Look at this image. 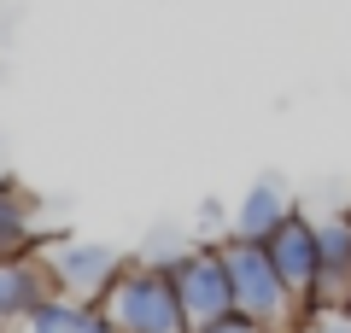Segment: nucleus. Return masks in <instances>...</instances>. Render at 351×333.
Listing matches in <instances>:
<instances>
[{"instance_id":"obj_1","label":"nucleus","mask_w":351,"mask_h":333,"mask_svg":"<svg viewBox=\"0 0 351 333\" xmlns=\"http://www.w3.org/2000/svg\"><path fill=\"white\" fill-rule=\"evenodd\" d=\"M100 310L117 333H193L164 263H123V275L106 286Z\"/></svg>"},{"instance_id":"obj_2","label":"nucleus","mask_w":351,"mask_h":333,"mask_svg":"<svg viewBox=\"0 0 351 333\" xmlns=\"http://www.w3.org/2000/svg\"><path fill=\"white\" fill-rule=\"evenodd\" d=\"M223 263H228V281H234V310H240V316H252L263 333L293 328V321L304 316V304L287 293V281L276 275V258H269L263 240L228 234L223 240Z\"/></svg>"},{"instance_id":"obj_3","label":"nucleus","mask_w":351,"mask_h":333,"mask_svg":"<svg viewBox=\"0 0 351 333\" xmlns=\"http://www.w3.org/2000/svg\"><path fill=\"white\" fill-rule=\"evenodd\" d=\"M41 263L53 275V293L76 298V304H100L106 286L123 275V258L100 240H47L41 246Z\"/></svg>"},{"instance_id":"obj_4","label":"nucleus","mask_w":351,"mask_h":333,"mask_svg":"<svg viewBox=\"0 0 351 333\" xmlns=\"http://www.w3.org/2000/svg\"><path fill=\"white\" fill-rule=\"evenodd\" d=\"M164 269H170L176 298H182V310H188L193 328H205V321H217V316L234 310V281H228L223 246H188V251H176Z\"/></svg>"},{"instance_id":"obj_5","label":"nucleus","mask_w":351,"mask_h":333,"mask_svg":"<svg viewBox=\"0 0 351 333\" xmlns=\"http://www.w3.org/2000/svg\"><path fill=\"white\" fill-rule=\"evenodd\" d=\"M311 310H351V217L316 222V293Z\"/></svg>"},{"instance_id":"obj_6","label":"nucleus","mask_w":351,"mask_h":333,"mask_svg":"<svg viewBox=\"0 0 351 333\" xmlns=\"http://www.w3.org/2000/svg\"><path fill=\"white\" fill-rule=\"evenodd\" d=\"M53 298V275L41 263V251H6L0 258V328H12V321H29L41 304Z\"/></svg>"},{"instance_id":"obj_7","label":"nucleus","mask_w":351,"mask_h":333,"mask_svg":"<svg viewBox=\"0 0 351 333\" xmlns=\"http://www.w3.org/2000/svg\"><path fill=\"white\" fill-rule=\"evenodd\" d=\"M263 246H269V258H276V275L287 281V293L311 310V293H316V222L293 210Z\"/></svg>"},{"instance_id":"obj_8","label":"nucleus","mask_w":351,"mask_h":333,"mask_svg":"<svg viewBox=\"0 0 351 333\" xmlns=\"http://www.w3.org/2000/svg\"><path fill=\"white\" fill-rule=\"evenodd\" d=\"M287 217H293L287 182H281V175H258V182L246 187V199L234 205V234L240 240H269Z\"/></svg>"},{"instance_id":"obj_9","label":"nucleus","mask_w":351,"mask_h":333,"mask_svg":"<svg viewBox=\"0 0 351 333\" xmlns=\"http://www.w3.org/2000/svg\"><path fill=\"white\" fill-rule=\"evenodd\" d=\"M29 333H117V328L106 321L100 304H76V298H59V293H53L47 304L29 316Z\"/></svg>"},{"instance_id":"obj_10","label":"nucleus","mask_w":351,"mask_h":333,"mask_svg":"<svg viewBox=\"0 0 351 333\" xmlns=\"http://www.w3.org/2000/svg\"><path fill=\"white\" fill-rule=\"evenodd\" d=\"M36 246V205H29L24 187H0V258L6 251H29Z\"/></svg>"},{"instance_id":"obj_11","label":"nucleus","mask_w":351,"mask_h":333,"mask_svg":"<svg viewBox=\"0 0 351 333\" xmlns=\"http://www.w3.org/2000/svg\"><path fill=\"white\" fill-rule=\"evenodd\" d=\"M193 333H263L252 316H240V310H228V316H217V321H205V328H193Z\"/></svg>"},{"instance_id":"obj_12","label":"nucleus","mask_w":351,"mask_h":333,"mask_svg":"<svg viewBox=\"0 0 351 333\" xmlns=\"http://www.w3.org/2000/svg\"><path fill=\"white\" fill-rule=\"evenodd\" d=\"M6 182H12V175H6V158H0V187H6Z\"/></svg>"},{"instance_id":"obj_13","label":"nucleus","mask_w":351,"mask_h":333,"mask_svg":"<svg viewBox=\"0 0 351 333\" xmlns=\"http://www.w3.org/2000/svg\"><path fill=\"white\" fill-rule=\"evenodd\" d=\"M339 333H351V328H339Z\"/></svg>"}]
</instances>
